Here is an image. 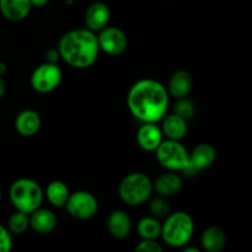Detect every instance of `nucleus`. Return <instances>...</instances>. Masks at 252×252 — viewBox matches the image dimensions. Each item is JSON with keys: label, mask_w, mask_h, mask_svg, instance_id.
I'll return each instance as SVG.
<instances>
[{"label": "nucleus", "mask_w": 252, "mask_h": 252, "mask_svg": "<svg viewBox=\"0 0 252 252\" xmlns=\"http://www.w3.org/2000/svg\"><path fill=\"white\" fill-rule=\"evenodd\" d=\"M170 96L166 88L154 79H142L132 85L127 96L130 113L143 123H158L166 115Z\"/></svg>", "instance_id": "nucleus-1"}, {"label": "nucleus", "mask_w": 252, "mask_h": 252, "mask_svg": "<svg viewBox=\"0 0 252 252\" xmlns=\"http://www.w3.org/2000/svg\"><path fill=\"white\" fill-rule=\"evenodd\" d=\"M61 59L73 68H90L100 54L97 36L89 29H75L65 32L58 43Z\"/></svg>", "instance_id": "nucleus-2"}, {"label": "nucleus", "mask_w": 252, "mask_h": 252, "mask_svg": "<svg viewBox=\"0 0 252 252\" xmlns=\"http://www.w3.org/2000/svg\"><path fill=\"white\" fill-rule=\"evenodd\" d=\"M194 233V221L186 212L170 213L161 224L160 236L170 248H184L192 239Z\"/></svg>", "instance_id": "nucleus-3"}, {"label": "nucleus", "mask_w": 252, "mask_h": 252, "mask_svg": "<svg viewBox=\"0 0 252 252\" xmlns=\"http://www.w3.org/2000/svg\"><path fill=\"white\" fill-rule=\"evenodd\" d=\"M9 198L16 211L30 214L42 206L44 192L38 182L31 179H19L12 182Z\"/></svg>", "instance_id": "nucleus-4"}, {"label": "nucleus", "mask_w": 252, "mask_h": 252, "mask_svg": "<svg viewBox=\"0 0 252 252\" xmlns=\"http://www.w3.org/2000/svg\"><path fill=\"white\" fill-rule=\"evenodd\" d=\"M153 181L143 172H132L121 181L118 194L127 206H140L152 197Z\"/></svg>", "instance_id": "nucleus-5"}, {"label": "nucleus", "mask_w": 252, "mask_h": 252, "mask_svg": "<svg viewBox=\"0 0 252 252\" xmlns=\"http://www.w3.org/2000/svg\"><path fill=\"white\" fill-rule=\"evenodd\" d=\"M155 153L160 165L169 171H184L189 164V152L181 140L162 139Z\"/></svg>", "instance_id": "nucleus-6"}, {"label": "nucleus", "mask_w": 252, "mask_h": 252, "mask_svg": "<svg viewBox=\"0 0 252 252\" xmlns=\"http://www.w3.org/2000/svg\"><path fill=\"white\" fill-rule=\"evenodd\" d=\"M62 69L59 68L57 63H44L39 64L31 74V83L32 89L39 94H48L56 90L62 83Z\"/></svg>", "instance_id": "nucleus-7"}, {"label": "nucleus", "mask_w": 252, "mask_h": 252, "mask_svg": "<svg viewBox=\"0 0 252 252\" xmlns=\"http://www.w3.org/2000/svg\"><path fill=\"white\" fill-rule=\"evenodd\" d=\"M69 216L75 219L85 220L96 216L98 211V202L93 193L88 191H76L70 193L65 206Z\"/></svg>", "instance_id": "nucleus-8"}, {"label": "nucleus", "mask_w": 252, "mask_h": 252, "mask_svg": "<svg viewBox=\"0 0 252 252\" xmlns=\"http://www.w3.org/2000/svg\"><path fill=\"white\" fill-rule=\"evenodd\" d=\"M97 42L100 51L110 56H121L128 47V38L125 32L115 26H106L98 31Z\"/></svg>", "instance_id": "nucleus-9"}, {"label": "nucleus", "mask_w": 252, "mask_h": 252, "mask_svg": "<svg viewBox=\"0 0 252 252\" xmlns=\"http://www.w3.org/2000/svg\"><path fill=\"white\" fill-rule=\"evenodd\" d=\"M216 157L217 153L213 145L209 143H201L196 145L191 153H189V164L182 172L189 176L199 174L214 164Z\"/></svg>", "instance_id": "nucleus-10"}, {"label": "nucleus", "mask_w": 252, "mask_h": 252, "mask_svg": "<svg viewBox=\"0 0 252 252\" xmlns=\"http://www.w3.org/2000/svg\"><path fill=\"white\" fill-rule=\"evenodd\" d=\"M110 17L111 11L107 4L102 1H95L88 6L84 20H85L86 29L93 32H98L107 26Z\"/></svg>", "instance_id": "nucleus-11"}, {"label": "nucleus", "mask_w": 252, "mask_h": 252, "mask_svg": "<svg viewBox=\"0 0 252 252\" xmlns=\"http://www.w3.org/2000/svg\"><path fill=\"white\" fill-rule=\"evenodd\" d=\"M162 139L164 134L157 123H143L137 132V143L144 152H155Z\"/></svg>", "instance_id": "nucleus-12"}, {"label": "nucleus", "mask_w": 252, "mask_h": 252, "mask_svg": "<svg viewBox=\"0 0 252 252\" xmlns=\"http://www.w3.org/2000/svg\"><path fill=\"white\" fill-rule=\"evenodd\" d=\"M30 228L38 234H48L56 229L58 219L53 211L47 208H37L29 214Z\"/></svg>", "instance_id": "nucleus-13"}, {"label": "nucleus", "mask_w": 252, "mask_h": 252, "mask_svg": "<svg viewBox=\"0 0 252 252\" xmlns=\"http://www.w3.org/2000/svg\"><path fill=\"white\" fill-rule=\"evenodd\" d=\"M193 88V79L187 70H176L171 74L167 84L169 96L177 98L187 97Z\"/></svg>", "instance_id": "nucleus-14"}, {"label": "nucleus", "mask_w": 252, "mask_h": 252, "mask_svg": "<svg viewBox=\"0 0 252 252\" xmlns=\"http://www.w3.org/2000/svg\"><path fill=\"white\" fill-rule=\"evenodd\" d=\"M182 186L184 184H182L181 176L176 171H169V170L167 172L158 176L153 184V189L157 191V193L165 198L179 193L182 189Z\"/></svg>", "instance_id": "nucleus-15"}, {"label": "nucleus", "mask_w": 252, "mask_h": 252, "mask_svg": "<svg viewBox=\"0 0 252 252\" xmlns=\"http://www.w3.org/2000/svg\"><path fill=\"white\" fill-rule=\"evenodd\" d=\"M31 9L30 0H0V12L9 21H22L29 16Z\"/></svg>", "instance_id": "nucleus-16"}, {"label": "nucleus", "mask_w": 252, "mask_h": 252, "mask_svg": "<svg viewBox=\"0 0 252 252\" xmlns=\"http://www.w3.org/2000/svg\"><path fill=\"white\" fill-rule=\"evenodd\" d=\"M107 230L115 239L127 238L132 230V220L122 209L111 212L107 218Z\"/></svg>", "instance_id": "nucleus-17"}, {"label": "nucleus", "mask_w": 252, "mask_h": 252, "mask_svg": "<svg viewBox=\"0 0 252 252\" xmlns=\"http://www.w3.org/2000/svg\"><path fill=\"white\" fill-rule=\"evenodd\" d=\"M41 117L33 110H24L15 120V128L22 137H33L41 128Z\"/></svg>", "instance_id": "nucleus-18"}, {"label": "nucleus", "mask_w": 252, "mask_h": 252, "mask_svg": "<svg viewBox=\"0 0 252 252\" xmlns=\"http://www.w3.org/2000/svg\"><path fill=\"white\" fill-rule=\"evenodd\" d=\"M161 132L166 139L181 140L187 134V121L176 113H171L162 117Z\"/></svg>", "instance_id": "nucleus-19"}, {"label": "nucleus", "mask_w": 252, "mask_h": 252, "mask_svg": "<svg viewBox=\"0 0 252 252\" xmlns=\"http://www.w3.org/2000/svg\"><path fill=\"white\" fill-rule=\"evenodd\" d=\"M201 244L208 252H220L226 245V235L223 229L218 226H209L201 236Z\"/></svg>", "instance_id": "nucleus-20"}, {"label": "nucleus", "mask_w": 252, "mask_h": 252, "mask_svg": "<svg viewBox=\"0 0 252 252\" xmlns=\"http://www.w3.org/2000/svg\"><path fill=\"white\" fill-rule=\"evenodd\" d=\"M69 194H70V192H69L68 186L63 181L54 180L48 184L44 196L52 206L56 207V208H62V207L65 206Z\"/></svg>", "instance_id": "nucleus-21"}, {"label": "nucleus", "mask_w": 252, "mask_h": 252, "mask_svg": "<svg viewBox=\"0 0 252 252\" xmlns=\"http://www.w3.org/2000/svg\"><path fill=\"white\" fill-rule=\"evenodd\" d=\"M137 231L142 239H155L157 240L161 233V223L154 217H144L138 221Z\"/></svg>", "instance_id": "nucleus-22"}, {"label": "nucleus", "mask_w": 252, "mask_h": 252, "mask_svg": "<svg viewBox=\"0 0 252 252\" xmlns=\"http://www.w3.org/2000/svg\"><path fill=\"white\" fill-rule=\"evenodd\" d=\"M29 228V214L24 213V212L16 211L10 216L9 220H7V230L12 234H16V235H21V234L26 233Z\"/></svg>", "instance_id": "nucleus-23"}, {"label": "nucleus", "mask_w": 252, "mask_h": 252, "mask_svg": "<svg viewBox=\"0 0 252 252\" xmlns=\"http://www.w3.org/2000/svg\"><path fill=\"white\" fill-rule=\"evenodd\" d=\"M150 213L154 218L157 219H165L170 214V206L167 203V201L165 199V197L159 196L155 197L150 201L149 204Z\"/></svg>", "instance_id": "nucleus-24"}, {"label": "nucleus", "mask_w": 252, "mask_h": 252, "mask_svg": "<svg viewBox=\"0 0 252 252\" xmlns=\"http://www.w3.org/2000/svg\"><path fill=\"white\" fill-rule=\"evenodd\" d=\"M176 115H179L180 117L185 118L186 121L191 120L192 117L196 113V107H194V103L192 102L189 98L182 97L177 98V102L175 105V112Z\"/></svg>", "instance_id": "nucleus-25"}, {"label": "nucleus", "mask_w": 252, "mask_h": 252, "mask_svg": "<svg viewBox=\"0 0 252 252\" xmlns=\"http://www.w3.org/2000/svg\"><path fill=\"white\" fill-rule=\"evenodd\" d=\"M138 252H161L162 246L155 239H142L135 248Z\"/></svg>", "instance_id": "nucleus-26"}, {"label": "nucleus", "mask_w": 252, "mask_h": 252, "mask_svg": "<svg viewBox=\"0 0 252 252\" xmlns=\"http://www.w3.org/2000/svg\"><path fill=\"white\" fill-rule=\"evenodd\" d=\"M12 248L11 233L0 224V252H9Z\"/></svg>", "instance_id": "nucleus-27"}, {"label": "nucleus", "mask_w": 252, "mask_h": 252, "mask_svg": "<svg viewBox=\"0 0 252 252\" xmlns=\"http://www.w3.org/2000/svg\"><path fill=\"white\" fill-rule=\"evenodd\" d=\"M61 59V54H59L58 49H49L46 54V62L48 63H58Z\"/></svg>", "instance_id": "nucleus-28"}, {"label": "nucleus", "mask_w": 252, "mask_h": 252, "mask_svg": "<svg viewBox=\"0 0 252 252\" xmlns=\"http://www.w3.org/2000/svg\"><path fill=\"white\" fill-rule=\"evenodd\" d=\"M31 1L32 6H36V7H42V6H46L48 4L49 0H30Z\"/></svg>", "instance_id": "nucleus-29"}, {"label": "nucleus", "mask_w": 252, "mask_h": 252, "mask_svg": "<svg viewBox=\"0 0 252 252\" xmlns=\"http://www.w3.org/2000/svg\"><path fill=\"white\" fill-rule=\"evenodd\" d=\"M5 93H6V84L2 76H0V98L5 95Z\"/></svg>", "instance_id": "nucleus-30"}, {"label": "nucleus", "mask_w": 252, "mask_h": 252, "mask_svg": "<svg viewBox=\"0 0 252 252\" xmlns=\"http://www.w3.org/2000/svg\"><path fill=\"white\" fill-rule=\"evenodd\" d=\"M6 71H7L6 65H5L4 63H1V62H0V76L5 75V74H6Z\"/></svg>", "instance_id": "nucleus-31"}, {"label": "nucleus", "mask_w": 252, "mask_h": 252, "mask_svg": "<svg viewBox=\"0 0 252 252\" xmlns=\"http://www.w3.org/2000/svg\"><path fill=\"white\" fill-rule=\"evenodd\" d=\"M184 251L185 252H201V250H199V249H197V248H186V246H184Z\"/></svg>", "instance_id": "nucleus-32"}, {"label": "nucleus", "mask_w": 252, "mask_h": 252, "mask_svg": "<svg viewBox=\"0 0 252 252\" xmlns=\"http://www.w3.org/2000/svg\"><path fill=\"white\" fill-rule=\"evenodd\" d=\"M62 1H63L64 4H66V5H70L71 2H73V0H62Z\"/></svg>", "instance_id": "nucleus-33"}, {"label": "nucleus", "mask_w": 252, "mask_h": 252, "mask_svg": "<svg viewBox=\"0 0 252 252\" xmlns=\"http://www.w3.org/2000/svg\"><path fill=\"white\" fill-rule=\"evenodd\" d=\"M0 201H1V191H0Z\"/></svg>", "instance_id": "nucleus-34"}, {"label": "nucleus", "mask_w": 252, "mask_h": 252, "mask_svg": "<svg viewBox=\"0 0 252 252\" xmlns=\"http://www.w3.org/2000/svg\"><path fill=\"white\" fill-rule=\"evenodd\" d=\"M164 1H170V0H164Z\"/></svg>", "instance_id": "nucleus-35"}]
</instances>
